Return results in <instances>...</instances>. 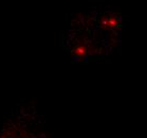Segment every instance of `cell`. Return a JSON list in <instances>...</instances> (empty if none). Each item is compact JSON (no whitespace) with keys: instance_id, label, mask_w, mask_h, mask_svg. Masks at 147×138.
Listing matches in <instances>:
<instances>
[{"instance_id":"6da1fadb","label":"cell","mask_w":147,"mask_h":138,"mask_svg":"<svg viewBox=\"0 0 147 138\" xmlns=\"http://www.w3.org/2000/svg\"><path fill=\"white\" fill-rule=\"evenodd\" d=\"M74 53L76 54V55H78V56H83V55H85V53H86V49L84 47H77L75 50H74Z\"/></svg>"}]
</instances>
